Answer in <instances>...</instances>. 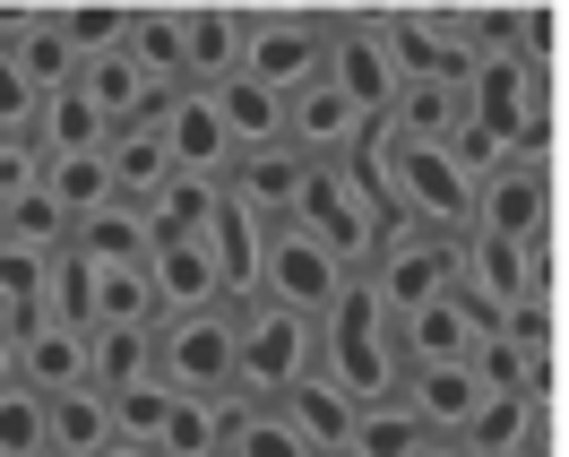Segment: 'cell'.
Listing matches in <instances>:
<instances>
[{
	"label": "cell",
	"mask_w": 569,
	"mask_h": 457,
	"mask_svg": "<svg viewBox=\"0 0 569 457\" xmlns=\"http://www.w3.org/2000/svg\"><path fill=\"white\" fill-rule=\"evenodd\" d=\"M362 173L380 181V199H389L397 225H415V234H440V242H466L475 234V181L449 165V147H415V139H371L362 156Z\"/></svg>",
	"instance_id": "cell-1"
},
{
	"label": "cell",
	"mask_w": 569,
	"mask_h": 457,
	"mask_svg": "<svg viewBox=\"0 0 569 457\" xmlns=\"http://www.w3.org/2000/svg\"><path fill=\"white\" fill-rule=\"evenodd\" d=\"M320 380H337L355 406H380L406 388V354H397V319L380 311L371 277H355L337 294V311L320 319Z\"/></svg>",
	"instance_id": "cell-2"
},
{
	"label": "cell",
	"mask_w": 569,
	"mask_h": 457,
	"mask_svg": "<svg viewBox=\"0 0 569 457\" xmlns=\"http://www.w3.org/2000/svg\"><path fill=\"white\" fill-rule=\"evenodd\" d=\"M293 225L311 234L320 250H337L346 268H371L380 259V242H389V199H380V181L362 173V156L355 165H311V181H302V208H293Z\"/></svg>",
	"instance_id": "cell-3"
},
{
	"label": "cell",
	"mask_w": 569,
	"mask_h": 457,
	"mask_svg": "<svg viewBox=\"0 0 569 457\" xmlns=\"http://www.w3.org/2000/svg\"><path fill=\"white\" fill-rule=\"evenodd\" d=\"M233 319H242V337H233V397L242 406H284L320 371V319H293L277 302H250Z\"/></svg>",
	"instance_id": "cell-4"
},
{
	"label": "cell",
	"mask_w": 569,
	"mask_h": 457,
	"mask_svg": "<svg viewBox=\"0 0 569 457\" xmlns=\"http://www.w3.org/2000/svg\"><path fill=\"white\" fill-rule=\"evenodd\" d=\"M346 285H355V268L337 250H320L302 225H268L259 250H250V302H277L293 319H328Z\"/></svg>",
	"instance_id": "cell-5"
},
{
	"label": "cell",
	"mask_w": 569,
	"mask_h": 457,
	"mask_svg": "<svg viewBox=\"0 0 569 457\" xmlns=\"http://www.w3.org/2000/svg\"><path fill=\"white\" fill-rule=\"evenodd\" d=\"M233 337H242V319L224 302L156 319V380L173 397H233Z\"/></svg>",
	"instance_id": "cell-6"
},
{
	"label": "cell",
	"mask_w": 569,
	"mask_h": 457,
	"mask_svg": "<svg viewBox=\"0 0 569 457\" xmlns=\"http://www.w3.org/2000/svg\"><path fill=\"white\" fill-rule=\"evenodd\" d=\"M362 277H371V294H380L389 319H415V311H431V302L458 285V242L415 234V225H389V242H380V259H371Z\"/></svg>",
	"instance_id": "cell-7"
},
{
	"label": "cell",
	"mask_w": 569,
	"mask_h": 457,
	"mask_svg": "<svg viewBox=\"0 0 569 457\" xmlns=\"http://www.w3.org/2000/svg\"><path fill=\"white\" fill-rule=\"evenodd\" d=\"M328 70V27L320 18H242V78L268 96H302Z\"/></svg>",
	"instance_id": "cell-8"
},
{
	"label": "cell",
	"mask_w": 569,
	"mask_h": 457,
	"mask_svg": "<svg viewBox=\"0 0 569 457\" xmlns=\"http://www.w3.org/2000/svg\"><path fill=\"white\" fill-rule=\"evenodd\" d=\"M371 139H380V121L355 112L328 78H311V87L284 105V147L311 156V165H355V156H371Z\"/></svg>",
	"instance_id": "cell-9"
},
{
	"label": "cell",
	"mask_w": 569,
	"mask_h": 457,
	"mask_svg": "<svg viewBox=\"0 0 569 457\" xmlns=\"http://www.w3.org/2000/svg\"><path fill=\"white\" fill-rule=\"evenodd\" d=\"M543 208H552V173H543V156H509L500 173L475 181V234H492V242H543Z\"/></svg>",
	"instance_id": "cell-10"
},
{
	"label": "cell",
	"mask_w": 569,
	"mask_h": 457,
	"mask_svg": "<svg viewBox=\"0 0 569 457\" xmlns=\"http://www.w3.org/2000/svg\"><path fill=\"white\" fill-rule=\"evenodd\" d=\"M320 78L355 112H371V121H389L397 87H406V70H397V52H389V27H328V70Z\"/></svg>",
	"instance_id": "cell-11"
},
{
	"label": "cell",
	"mask_w": 569,
	"mask_h": 457,
	"mask_svg": "<svg viewBox=\"0 0 569 457\" xmlns=\"http://www.w3.org/2000/svg\"><path fill=\"white\" fill-rule=\"evenodd\" d=\"M156 130H164V156H173V173H181V181H216V190H224V173H233V156H242V147L224 139V121H216L208 87H190V96H164Z\"/></svg>",
	"instance_id": "cell-12"
},
{
	"label": "cell",
	"mask_w": 569,
	"mask_h": 457,
	"mask_svg": "<svg viewBox=\"0 0 569 457\" xmlns=\"http://www.w3.org/2000/svg\"><path fill=\"white\" fill-rule=\"evenodd\" d=\"M302 181H311V156H293V147H250V156H233V173H224V208H242L250 225H293Z\"/></svg>",
	"instance_id": "cell-13"
},
{
	"label": "cell",
	"mask_w": 569,
	"mask_h": 457,
	"mask_svg": "<svg viewBox=\"0 0 569 457\" xmlns=\"http://www.w3.org/2000/svg\"><path fill=\"white\" fill-rule=\"evenodd\" d=\"M397 397L423 415L431 440H458L466 423H475V406H483V380H475V362H423V371H406Z\"/></svg>",
	"instance_id": "cell-14"
},
{
	"label": "cell",
	"mask_w": 569,
	"mask_h": 457,
	"mask_svg": "<svg viewBox=\"0 0 569 457\" xmlns=\"http://www.w3.org/2000/svg\"><path fill=\"white\" fill-rule=\"evenodd\" d=\"M475 346H483V328H475V311L458 302V285H449L431 311L397 319V354H406V371H423V362H475Z\"/></svg>",
	"instance_id": "cell-15"
},
{
	"label": "cell",
	"mask_w": 569,
	"mask_h": 457,
	"mask_svg": "<svg viewBox=\"0 0 569 457\" xmlns=\"http://www.w3.org/2000/svg\"><path fill=\"white\" fill-rule=\"evenodd\" d=\"M18 380L36 388V397L87 388V380H96V362H87V328H52V319H36V328L18 337Z\"/></svg>",
	"instance_id": "cell-16"
},
{
	"label": "cell",
	"mask_w": 569,
	"mask_h": 457,
	"mask_svg": "<svg viewBox=\"0 0 569 457\" xmlns=\"http://www.w3.org/2000/svg\"><path fill=\"white\" fill-rule=\"evenodd\" d=\"M130 61H139V78L156 87V96H190L199 78H190V36H181V9H147V18H130V43H121Z\"/></svg>",
	"instance_id": "cell-17"
},
{
	"label": "cell",
	"mask_w": 569,
	"mask_h": 457,
	"mask_svg": "<svg viewBox=\"0 0 569 457\" xmlns=\"http://www.w3.org/2000/svg\"><path fill=\"white\" fill-rule=\"evenodd\" d=\"M78 96L104 112L112 130H139V121H156V112H164V96H156V87L139 78V61H130V52H104V61H87V70H78Z\"/></svg>",
	"instance_id": "cell-18"
},
{
	"label": "cell",
	"mask_w": 569,
	"mask_h": 457,
	"mask_svg": "<svg viewBox=\"0 0 569 457\" xmlns=\"http://www.w3.org/2000/svg\"><path fill=\"white\" fill-rule=\"evenodd\" d=\"M43 449H52V457H96V449H112V397L96 380L43 397Z\"/></svg>",
	"instance_id": "cell-19"
},
{
	"label": "cell",
	"mask_w": 569,
	"mask_h": 457,
	"mask_svg": "<svg viewBox=\"0 0 569 457\" xmlns=\"http://www.w3.org/2000/svg\"><path fill=\"white\" fill-rule=\"evenodd\" d=\"M458 121H466V87H440V78H406L380 130H389V139H415V147H449V139H458Z\"/></svg>",
	"instance_id": "cell-20"
},
{
	"label": "cell",
	"mask_w": 569,
	"mask_h": 457,
	"mask_svg": "<svg viewBox=\"0 0 569 457\" xmlns=\"http://www.w3.org/2000/svg\"><path fill=\"white\" fill-rule=\"evenodd\" d=\"M36 190L70 216V234H78L96 208H112V199H121V190H112V156H104V147H87V156H43Z\"/></svg>",
	"instance_id": "cell-21"
},
{
	"label": "cell",
	"mask_w": 569,
	"mask_h": 457,
	"mask_svg": "<svg viewBox=\"0 0 569 457\" xmlns=\"http://www.w3.org/2000/svg\"><path fill=\"white\" fill-rule=\"evenodd\" d=\"M70 250L87 259V268H147V250H156V234H147V208H130V199L96 208V216L70 234Z\"/></svg>",
	"instance_id": "cell-22"
},
{
	"label": "cell",
	"mask_w": 569,
	"mask_h": 457,
	"mask_svg": "<svg viewBox=\"0 0 569 457\" xmlns=\"http://www.w3.org/2000/svg\"><path fill=\"white\" fill-rule=\"evenodd\" d=\"M208 105H216V121H224V139L242 147H284V96H268V87H250L242 70L233 78H216L208 87Z\"/></svg>",
	"instance_id": "cell-23"
},
{
	"label": "cell",
	"mask_w": 569,
	"mask_h": 457,
	"mask_svg": "<svg viewBox=\"0 0 569 457\" xmlns=\"http://www.w3.org/2000/svg\"><path fill=\"white\" fill-rule=\"evenodd\" d=\"M27 139H36V156H87V147H112V121L78 96V78H70V87H52L36 105V130H27Z\"/></svg>",
	"instance_id": "cell-24"
},
{
	"label": "cell",
	"mask_w": 569,
	"mask_h": 457,
	"mask_svg": "<svg viewBox=\"0 0 569 457\" xmlns=\"http://www.w3.org/2000/svg\"><path fill=\"white\" fill-rule=\"evenodd\" d=\"M277 415L293 423L302 440H311V457H346V431H355V397H346L337 380H320V371H311V380L293 388Z\"/></svg>",
	"instance_id": "cell-25"
},
{
	"label": "cell",
	"mask_w": 569,
	"mask_h": 457,
	"mask_svg": "<svg viewBox=\"0 0 569 457\" xmlns=\"http://www.w3.org/2000/svg\"><path fill=\"white\" fill-rule=\"evenodd\" d=\"M535 415H543V397H492V388H483L475 423H466L449 449H458V457H509V449H535Z\"/></svg>",
	"instance_id": "cell-26"
},
{
	"label": "cell",
	"mask_w": 569,
	"mask_h": 457,
	"mask_svg": "<svg viewBox=\"0 0 569 457\" xmlns=\"http://www.w3.org/2000/svg\"><path fill=\"white\" fill-rule=\"evenodd\" d=\"M440 449L423 431V415L406 397H380V406H355V431H346V457H423Z\"/></svg>",
	"instance_id": "cell-27"
},
{
	"label": "cell",
	"mask_w": 569,
	"mask_h": 457,
	"mask_svg": "<svg viewBox=\"0 0 569 457\" xmlns=\"http://www.w3.org/2000/svg\"><path fill=\"white\" fill-rule=\"evenodd\" d=\"M156 285L147 268H87V328H156Z\"/></svg>",
	"instance_id": "cell-28"
},
{
	"label": "cell",
	"mask_w": 569,
	"mask_h": 457,
	"mask_svg": "<svg viewBox=\"0 0 569 457\" xmlns=\"http://www.w3.org/2000/svg\"><path fill=\"white\" fill-rule=\"evenodd\" d=\"M104 156H112V190H121L130 208H147V199L173 181V156H164V130H156V121H139V130H112Z\"/></svg>",
	"instance_id": "cell-29"
},
{
	"label": "cell",
	"mask_w": 569,
	"mask_h": 457,
	"mask_svg": "<svg viewBox=\"0 0 569 457\" xmlns=\"http://www.w3.org/2000/svg\"><path fill=\"white\" fill-rule=\"evenodd\" d=\"M0 52L27 70V87H36V96H52V87H70V78H78V61H70V43H61V27H52V18H9Z\"/></svg>",
	"instance_id": "cell-30"
},
{
	"label": "cell",
	"mask_w": 569,
	"mask_h": 457,
	"mask_svg": "<svg viewBox=\"0 0 569 457\" xmlns=\"http://www.w3.org/2000/svg\"><path fill=\"white\" fill-rule=\"evenodd\" d=\"M181 36H190V78L199 87L242 70V18L233 9H181Z\"/></svg>",
	"instance_id": "cell-31"
},
{
	"label": "cell",
	"mask_w": 569,
	"mask_h": 457,
	"mask_svg": "<svg viewBox=\"0 0 569 457\" xmlns=\"http://www.w3.org/2000/svg\"><path fill=\"white\" fill-rule=\"evenodd\" d=\"M87 362L104 397L130 380H156V328H87Z\"/></svg>",
	"instance_id": "cell-32"
},
{
	"label": "cell",
	"mask_w": 569,
	"mask_h": 457,
	"mask_svg": "<svg viewBox=\"0 0 569 457\" xmlns=\"http://www.w3.org/2000/svg\"><path fill=\"white\" fill-rule=\"evenodd\" d=\"M173 388L164 380H130V388H112V440H130V449H156L164 440V423H173Z\"/></svg>",
	"instance_id": "cell-33"
},
{
	"label": "cell",
	"mask_w": 569,
	"mask_h": 457,
	"mask_svg": "<svg viewBox=\"0 0 569 457\" xmlns=\"http://www.w3.org/2000/svg\"><path fill=\"white\" fill-rule=\"evenodd\" d=\"M224 457H311V440H302V431L277 415V406H242V415H233Z\"/></svg>",
	"instance_id": "cell-34"
},
{
	"label": "cell",
	"mask_w": 569,
	"mask_h": 457,
	"mask_svg": "<svg viewBox=\"0 0 569 457\" xmlns=\"http://www.w3.org/2000/svg\"><path fill=\"white\" fill-rule=\"evenodd\" d=\"M52 27H61V43H70V61H78V70L130 43V18H121V9H61Z\"/></svg>",
	"instance_id": "cell-35"
},
{
	"label": "cell",
	"mask_w": 569,
	"mask_h": 457,
	"mask_svg": "<svg viewBox=\"0 0 569 457\" xmlns=\"http://www.w3.org/2000/svg\"><path fill=\"white\" fill-rule=\"evenodd\" d=\"M0 457H43V397L27 380L0 388Z\"/></svg>",
	"instance_id": "cell-36"
},
{
	"label": "cell",
	"mask_w": 569,
	"mask_h": 457,
	"mask_svg": "<svg viewBox=\"0 0 569 457\" xmlns=\"http://www.w3.org/2000/svg\"><path fill=\"white\" fill-rule=\"evenodd\" d=\"M500 346H518L535 371H543V346H552V302H543V294H535V302H518V311L500 319Z\"/></svg>",
	"instance_id": "cell-37"
},
{
	"label": "cell",
	"mask_w": 569,
	"mask_h": 457,
	"mask_svg": "<svg viewBox=\"0 0 569 457\" xmlns=\"http://www.w3.org/2000/svg\"><path fill=\"white\" fill-rule=\"evenodd\" d=\"M36 105H43V96L27 87V70L0 52V130H9V139H27V130H36Z\"/></svg>",
	"instance_id": "cell-38"
},
{
	"label": "cell",
	"mask_w": 569,
	"mask_h": 457,
	"mask_svg": "<svg viewBox=\"0 0 569 457\" xmlns=\"http://www.w3.org/2000/svg\"><path fill=\"white\" fill-rule=\"evenodd\" d=\"M96 457H156V449H130V440H112V449H96Z\"/></svg>",
	"instance_id": "cell-39"
},
{
	"label": "cell",
	"mask_w": 569,
	"mask_h": 457,
	"mask_svg": "<svg viewBox=\"0 0 569 457\" xmlns=\"http://www.w3.org/2000/svg\"><path fill=\"white\" fill-rule=\"evenodd\" d=\"M423 457H458V449H449V440H440V449H423Z\"/></svg>",
	"instance_id": "cell-40"
},
{
	"label": "cell",
	"mask_w": 569,
	"mask_h": 457,
	"mask_svg": "<svg viewBox=\"0 0 569 457\" xmlns=\"http://www.w3.org/2000/svg\"><path fill=\"white\" fill-rule=\"evenodd\" d=\"M0 242H9V208H0Z\"/></svg>",
	"instance_id": "cell-41"
},
{
	"label": "cell",
	"mask_w": 569,
	"mask_h": 457,
	"mask_svg": "<svg viewBox=\"0 0 569 457\" xmlns=\"http://www.w3.org/2000/svg\"><path fill=\"white\" fill-rule=\"evenodd\" d=\"M509 457H535V449H509Z\"/></svg>",
	"instance_id": "cell-42"
},
{
	"label": "cell",
	"mask_w": 569,
	"mask_h": 457,
	"mask_svg": "<svg viewBox=\"0 0 569 457\" xmlns=\"http://www.w3.org/2000/svg\"><path fill=\"white\" fill-rule=\"evenodd\" d=\"M43 457H52V449H43Z\"/></svg>",
	"instance_id": "cell-43"
}]
</instances>
